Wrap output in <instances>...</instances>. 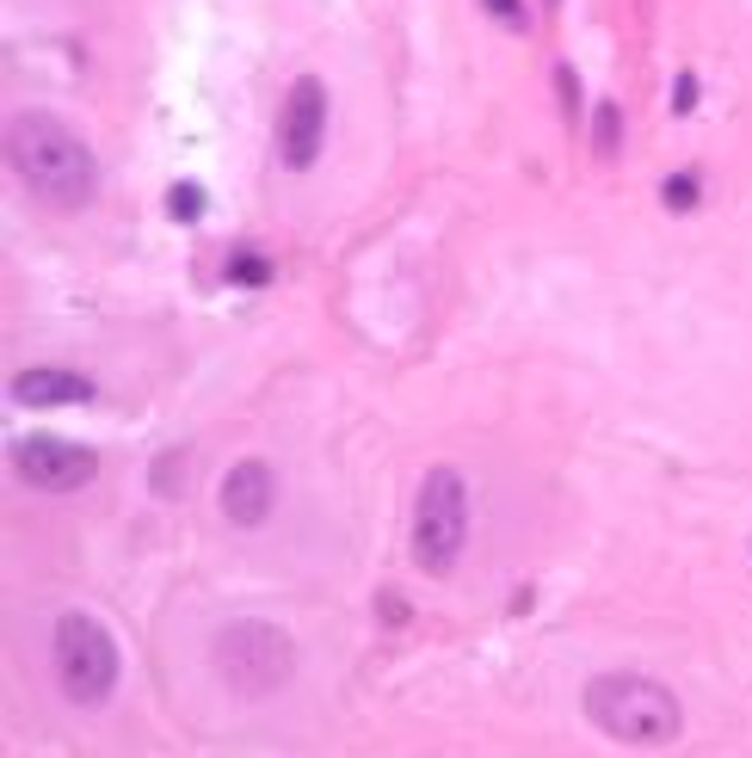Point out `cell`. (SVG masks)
Segmentation results:
<instances>
[{
	"label": "cell",
	"instance_id": "obj_13",
	"mask_svg": "<svg viewBox=\"0 0 752 758\" xmlns=\"http://www.w3.org/2000/svg\"><path fill=\"white\" fill-rule=\"evenodd\" d=\"M167 216L174 223H197L204 216V186H174L167 191Z\"/></svg>",
	"mask_w": 752,
	"mask_h": 758
},
{
	"label": "cell",
	"instance_id": "obj_14",
	"mask_svg": "<svg viewBox=\"0 0 752 758\" xmlns=\"http://www.w3.org/2000/svg\"><path fill=\"white\" fill-rule=\"evenodd\" d=\"M660 198H666V210H697V179L691 173H673V179L660 186Z\"/></svg>",
	"mask_w": 752,
	"mask_h": 758
},
{
	"label": "cell",
	"instance_id": "obj_6",
	"mask_svg": "<svg viewBox=\"0 0 752 758\" xmlns=\"http://www.w3.org/2000/svg\"><path fill=\"white\" fill-rule=\"evenodd\" d=\"M13 469L38 493H80L99 475V456L87 444H68V438H25V444H13Z\"/></svg>",
	"mask_w": 752,
	"mask_h": 758
},
{
	"label": "cell",
	"instance_id": "obj_1",
	"mask_svg": "<svg viewBox=\"0 0 752 758\" xmlns=\"http://www.w3.org/2000/svg\"><path fill=\"white\" fill-rule=\"evenodd\" d=\"M7 161L20 173V186L50 210H80L93 204L99 191V161L80 142V130H68L56 112H20L7 124Z\"/></svg>",
	"mask_w": 752,
	"mask_h": 758
},
{
	"label": "cell",
	"instance_id": "obj_16",
	"mask_svg": "<svg viewBox=\"0 0 752 758\" xmlns=\"http://www.w3.org/2000/svg\"><path fill=\"white\" fill-rule=\"evenodd\" d=\"M673 112H697V80L678 75V93H673Z\"/></svg>",
	"mask_w": 752,
	"mask_h": 758
},
{
	"label": "cell",
	"instance_id": "obj_9",
	"mask_svg": "<svg viewBox=\"0 0 752 758\" xmlns=\"http://www.w3.org/2000/svg\"><path fill=\"white\" fill-rule=\"evenodd\" d=\"M13 401L20 407H75V401H93V382L75 377V370H20Z\"/></svg>",
	"mask_w": 752,
	"mask_h": 758
},
{
	"label": "cell",
	"instance_id": "obj_8",
	"mask_svg": "<svg viewBox=\"0 0 752 758\" xmlns=\"http://www.w3.org/2000/svg\"><path fill=\"white\" fill-rule=\"evenodd\" d=\"M271 506H278V475L259 463V456H247V463H234L229 475H222V518L229 525H266Z\"/></svg>",
	"mask_w": 752,
	"mask_h": 758
},
{
	"label": "cell",
	"instance_id": "obj_7",
	"mask_svg": "<svg viewBox=\"0 0 752 758\" xmlns=\"http://www.w3.org/2000/svg\"><path fill=\"white\" fill-rule=\"evenodd\" d=\"M321 136H328V87L315 75H303L290 87L284 112H278V154H284L290 173L315 167V154H321Z\"/></svg>",
	"mask_w": 752,
	"mask_h": 758
},
{
	"label": "cell",
	"instance_id": "obj_4",
	"mask_svg": "<svg viewBox=\"0 0 752 758\" xmlns=\"http://www.w3.org/2000/svg\"><path fill=\"white\" fill-rule=\"evenodd\" d=\"M469 543V493L457 469H432L420 481V506H413V568L420 573H450Z\"/></svg>",
	"mask_w": 752,
	"mask_h": 758
},
{
	"label": "cell",
	"instance_id": "obj_15",
	"mask_svg": "<svg viewBox=\"0 0 752 758\" xmlns=\"http://www.w3.org/2000/svg\"><path fill=\"white\" fill-rule=\"evenodd\" d=\"M487 13H494L500 25H512V31L524 25V7H519V0H487Z\"/></svg>",
	"mask_w": 752,
	"mask_h": 758
},
{
	"label": "cell",
	"instance_id": "obj_11",
	"mask_svg": "<svg viewBox=\"0 0 752 758\" xmlns=\"http://www.w3.org/2000/svg\"><path fill=\"white\" fill-rule=\"evenodd\" d=\"M266 278H271V260H266V253H229V285L259 290Z\"/></svg>",
	"mask_w": 752,
	"mask_h": 758
},
{
	"label": "cell",
	"instance_id": "obj_3",
	"mask_svg": "<svg viewBox=\"0 0 752 758\" xmlns=\"http://www.w3.org/2000/svg\"><path fill=\"white\" fill-rule=\"evenodd\" d=\"M216 672H222L229 691H241V697H271V691L290 684V672H296V647H290V635L278 623L241 617V623H229L216 635Z\"/></svg>",
	"mask_w": 752,
	"mask_h": 758
},
{
	"label": "cell",
	"instance_id": "obj_10",
	"mask_svg": "<svg viewBox=\"0 0 752 758\" xmlns=\"http://www.w3.org/2000/svg\"><path fill=\"white\" fill-rule=\"evenodd\" d=\"M617 149H623V105H598V117H592V154L598 161H617Z\"/></svg>",
	"mask_w": 752,
	"mask_h": 758
},
{
	"label": "cell",
	"instance_id": "obj_2",
	"mask_svg": "<svg viewBox=\"0 0 752 758\" xmlns=\"http://www.w3.org/2000/svg\"><path fill=\"white\" fill-rule=\"evenodd\" d=\"M586 721L598 734L623 740V746H673L678 728H685V709L660 679H641V672H598L586 684Z\"/></svg>",
	"mask_w": 752,
	"mask_h": 758
},
{
	"label": "cell",
	"instance_id": "obj_12",
	"mask_svg": "<svg viewBox=\"0 0 752 758\" xmlns=\"http://www.w3.org/2000/svg\"><path fill=\"white\" fill-rule=\"evenodd\" d=\"M179 488H186V451H161V463H155V493H161V500H179Z\"/></svg>",
	"mask_w": 752,
	"mask_h": 758
},
{
	"label": "cell",
	"instance_id": "obj_5",
	"mask_svg": "<svg viewBox=\"0 0 752 758\" xmlns=\"http://www.w3.org/2000/svg\"><path fill=\"white\" fill-rule=\"evenodd\" d=\"M50 660H56V684L75 703H105L117 684V647L112 635L87 617V610H62L56 635H50Z\"/></svg>",
	"mask_w": 752,
	"mask_h": 758
}]
</instances>
